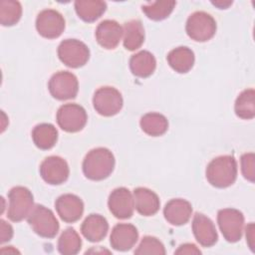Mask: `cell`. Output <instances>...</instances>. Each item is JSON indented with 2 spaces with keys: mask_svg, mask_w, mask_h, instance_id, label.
I'll list each match as a JSON object with an SVG mask.
<instances>
[{
  "mask_svg": "<svg viewBox=\"0 0 255 255\" xmlns=\"http://www.w3.org/2000/svg\"><path fill=\"white\" fill-rule=\"evenodd\" d=\"M13 236L12 226L5 220H0V242L4 243L9 241Z\"/></svg>",
  "mask_w": 255,
  "mask_h": 255,
  "instance_id": "33",
  "label": "cell"
},
{
  "mask_svg": "<svg viewBox=\"0 0 255 255\" xmlns=\"http://www.w3.org/2000/svg\"><path fill=\"white\" fill-rule=\"evenodd\" d=\"M217 222L223 237L231 243L241 239L244 228V216L242 212L234 208L220 209L217 214Z\"/></svg>",
  "mask_w": 255,
  "mask_h": 255,
  "instance_id": "6",
  "label": "cell"
},
{
  "mask_svg": "<svg viewBox=\"0 0 255 255\" xmlns=\"http://www.w3.org/2000/svg\"><path fill=\"white\" fill-rule=\"evenodd\" d=\"M22 6L14 0H2L0 2V23L3 26L15 25L21 18Z\"/></svg>",
  "mask_w": 255,
  "mask_h": 255,
  "instance_id": "29",
  "label": "cell"
},
{
  "mask_svg": "<svg viewBox=\"0 0 255 255\" xmlns=\"http://www.w3.org/2000/svg\"><path fill=\"white\" fill-rule=\"evenodd\" d=\"M109 224L105 217L100 214L89 215L81 226V232L90 242H99L108 233Z\"/></svg>",
  "mask_w": 255,
  "mask_h": 255,
  "instance_id": "19",
  "label": "cell"
},
{
  "mask_svg": "<svg viewBox=\"0 0 255 255\" xmlns=\"http://www.w3.org/2000/svg\"><path fill=\"white\" fill-rule=\"evenodd\" d=\"M134 208L143 216H150L155 214L159 209V198L150 189L144 187H137L133 191Z\"/></svg>",
  "mask_w": 255,
  "mask_h": 255,
  "instance_id": "20",
  "label": "cell"
},
{
  "mask_svg": "<svg viewBox=\"0 0 255 255\" xmlns=\"http://www.w3.org/2000/svg\"><path fill=\"white\" fill-rule=\"evenodd\" d=\"M107 4L101 0H79L75 2L78 16L86 22H94L106 11Z\"/></svg>",
  "mask_w": 255,
  "mask_h": 255,
  "instance_id": "23",
  "label": "cell"
},
{
  "mask_svg": "<svg viewBox=\"0 0 255 255\" xmlns=\"http://www.w3.org/2000/svg\"><path fill=\"white\" fill-rule=\"evenodd\" d=\"M174 253L175 254H200L201 251L194 244L185 243L180 245Z\"/></svg>",
  "mask_w": 255,
  "mask_h": 255,
  "instance_id": "34",
  "label": "cell"
},
{
  "mask_svg": "<svg viewBox=\"0 0 255 255\" xmlns=\"http://www.w3.org/2000/svg\"><path fill=\"white\" fill-rule=\"evenodd\" d=\"M176 2L174 1H155L142 5V11L147 18L154 21H160L169 16Z\"/></svg>",
  "mask_w": 255,
  "mask_h": 255,
  "instance_id": "30",
  "label": "cell"
},
{
  "mask_svg": "<svg viewBox=\"0 0 255 255\" xmlns=\"http://www.w3.org/2000/svg\"><path fill=\"white\" fill-rule=\"evenodd\" d=\"M237 177V162L232 155H221L212 159L206 168L208 182L218 188L234 183Z\"/></svg>",
  "mask_w": 255,
  "mask_h": 255,
  "instance_id": "2",
  "label": "cell"
},
{
  "mask_svg": "<svg viewBox=\"0 0 255 255\" xmlns=\"http://www.w3.org/2000/svg\"><path fill=\"white\" fill-rule=\"evenodd\" d=\"M87 113L85 109L77 104H66L57 112V123L59 127L68 132H77L87 124Z\"/></svg>",
  "mask_w": 255,
  "mask_h": 255,
  "instance_id": "9",
  "label": "cell"
},
{
  "mask_svg": "<svg viewBox=\"0 0 255 255\" xmlns=\"http://www.w3.org/2000/svg\"><path fill=\"white\" fill-rule=\"evenodd\" d=\"M186 33L194 41L210 40L216 32V22L211 15L203 11L192 13L186 22Z\"/></svg>",
  "mask_w": 255,
  "mask_h": 255,
  "instance_id": "5",
  "label": "cell"
},
{
  "mask_svg": "<svg viewBox=\"0 0 255 255\" xmlns=\"http://www.w3.org/2000/svg\"><path fill=\"white\" fill-rule=\"evenodd\" d=\"M122 26L115 20H104L96 30V39L98 43L106 49H115L123 36Z\"/></svg>",
  "mask_w": 255,
  "mask_h": 255,
  "instance_id": "17",
  "label": "cell"
},
{
  "mask_svg": "<svg viewBox=\"0 0 255 255\" xmlns=\"http://www.w3.org/2000/svg\"><path fill=\"white\" fill-rule=\"evenodd\" d=\"M192 231L197 242L204 246L210 247L217 241V232L213 222L204 214L196 213L192 220Z\"/></svg>",
  "mask_w": 255,
  "mask_h": 255,
  "instance_id": "16",
  "label": "cell"
},
{
  "mask_svg": "<svg viewBox=\"0 0 255 255\" xmlns=\"http://www.w3.org/2000/svg\"><path fill=\"white\" fill-rule=\"evenodd\" d=\"M241 170L243 176L254 182L255 179V155L253 152L245 153L241 156Z\"/></svg>",
  "mask_w": 255,
  "mask_h": 255,
  "instance_id": "32",
  "label": "cell"
},
{
  "mask_svg": "<svg viewBox=\"0 0 255 255\" xmlns=\"http://www.w3.org/2000/svg\"><path fill=\"white\" fill-rule=\"evenodd\" d=\"M33 231L44 238H54L59 231V222L54 213L43 205H36L27 217Z\"/></svg>",
  "mask_w": 255,
  "mask_h": 255,
  "instance_id": "4",
  "label": "cell"
},
{
  "mask_svg": "<svg viewBox=\"0 0 255 255\" xmlns=\"http://www.w3.org/2000/svg\"><path fill=\"white\" fill-rule=\"evenodd\" d=\"M191 204L187 200L181 198L169 200L163 209V214L167 222L176 226L187 223L191 217Z\"/></svg>",
  "mask_w": 255,
  "mask_h": 255,
  "instance_id": "18",
  "label": "cell"
},
{
  "mask_svg": "<svg viewBox=\"0 0 255 255\" xmlns=\"http://www.w3.org/2000/svg\"><path fill=\"white\" fill-rule=\"evenodd\" d=\"M93 105L100 115L112 117L122 110L123 98L117 89L113 87H102L95 92Z\"/></svg>",
  "mask_w": 255,
  "mask_h": 255,
  "instance_id": "8",
  "label": "cell"
},
{
  "mask_svg": "<svg viewBox=\"0 0 255 255\" xmlns=\"http://www.w3.org/2000/svg\"><path fill=\"white\" fill-rule=\"evenodd\" d=\"M7 216L14 222H19L28 217L34 208L31 191L24 186L13 187L8 193Z\"/></svg>",
  "mask_w": 255,
  "mask_h": 255,
  "instance_id": "3",
  "label": "cell"
},
{
  "mask_svg": "<svg viewBox=\"0 0 255 255\" xmlns=\"http://www.w3.org/2000/svg\"><path fill=\"white\" fill-rule=\"evenodd\" d=\"M69 166L65 159L60 156H49L40 165V174L49 184L57 185L65 182L69 176Z\"/></svg>",
  "mask_w": 255,
  "mask_h": 255,
  "instance_id": "12",
  "label": "cell"
},
{
  "mask_svg": "<svg viewBox=\"0 0 255 255\" xmlns=\"http://www.w3.org/2000/svg\"><path fill=\"white\" fill-rule=\"evenodd\" d=\"M112 214L119 219L129 218L134 210V198L126 187H119L112 191L108 201Z\"/></svg>",
  "mask_w": 255,
  "mask_h": 255,
  "instance_id": "13",
  "label": "cell"
},
{
  "mask_svg": "<svg viewBox=\"0 0 255 255\" xmlns=\"http://www.w3.org/2000/svg\"><path fill=\"white\" fill-rule=\"evenodd\" d=\"M32 138L37 147L50 149L57 142L58 131L51 124H40L33 128Z\"/></svg>",
  "mask_w": 255,
  "mask_h": 255,
  "instance_id": "25",
  "label": "cell"
},
{
  "mask_svg": "<svg viewBox=\"0 0 255 255\" xmlns=\"http://www.w3.org/2000/svg\"><path fill=\"white\" fill-rule=\"evenodd\" d=\"M235 114L243 120H251L255 116V92L253 89L243 91L235 102Z\"/></svg>",
  "mask_w": 255,
  "mask_h": 255,
  "instance_id": "27",
  "label": "cell"
},
{
  "mask_svg": "<svg viewBox=\"0 0 255 255\" xmlns=\"http://www.w3.org/2000/svg\"><path fill=\"white\" fill-rule=\"evenodd\" d=\"M246 239L250 249L254 252V224L250 223L246 227Z\"/></svg>",
  "mask_w": 255,
  "mask_h": 255,
  "instance_id": "35",
  "label": "cell"
},
{
  "mask_svg": "<svg viewBox=\"0 0 255 255\" xmlns=\"http://www.w3.org/2000/svg\"><path fill=\"white\" fill-rule=\"evenodd\" d=\"M137 239L138 233L133 225L120 223L113 228L110 243L118 251H128L134 246Z\"/></svg>",
  "mask_w": 255,
  "mask_h": 255,
  "instance_id": "15",
  "label": "cell"
},
{
  "mask_svg": "<svg viewBox=\"0 0 255 255\" xmlns=\"http://www.w3.org/2000/svg\"><path fill=\"white\" fill-rule=\"evenodd\" d=\"M81 237L73 228H67L63 231L58 240V250L64 255L77 254L81 250Z\"/></svg>",
  "mask_w": 255,
  "mask_h": 255,
  "instance_id": "28",
  "label": "cell"
},
{
  "mask_svg": "<svg viewBox=\"0 0 255 255\" xmlns=\"http://www.w3.org/2000/svg\"><path fill=\"white\" fill-rule=\"evenodd\" d=\"M115 157L108 148L97 147L90 150L83 161V171L87 178L103 180L114 170Z\"/></svg>",
  "mask_w": 255,
  "mask_h": 255,
  "instance_id": "1",
  "label": "cell"
},
{
  "mask_svg": "<svg viewBox=\"0 0 255 255\" xmlns=\"http://www.w3.org/2000/svg\"><path fill=\"white\" fill-rule=\"evenodd\" d=\"M135 254H165V249L163 244L155 237L145 236L142 238L138 247L134 250Z\"/></svg>",
  "mask_w": 255,
  "mask_h": 255,
  "instance_id": "31",
  "label": "cell"
},
{
  "mask_svg": "<svg viewBox=\"0 0 255 255\" xmlns=\"http://www.w3.org/2000/svg\"><path fill=\"white\" fill-rule=\"evenodd\" d=\"M169 66L177 73H187L194 64V54L187 47H177L167 55Z\"/></svg>",
  "mask_w": 255,
  "mask_h": 255,
  "instance_id": "22",
  "label": "cell"
},
{
  "mask_svg": "<svg viewBox=\"0 0 255 255\" xmlns=\"http://www.w3.org/2000/svg\"><path fill=\"white\" fill-rule=\"evenodd\" d=\"M51 95L60 101L74 99L79 90L77 77L67 71H60L52 76L48 84Z\"/></svg>",
  "mask_w": 255,
  "mask_h": 255,
  "instance_id": "10",
  "label": "cell"
},
{
  "mask_svg": "<svg viewBox=\"0 0 255 255\" xmlns=\"http://www.w3.org/2000/svg\"><path fill=\"white\" fill-rule=\"evenodd\" d=\"M124 30V46L128 51L138 49L144 41V30L138 20H130L127 22Z\"/></svg>",
  "mask_w": 255,
  "mask_h": 255,
  "instance_id": "24",
  "label": "cell"
},
{
  "mask_svg": "<svg viewBox=\"0 0 255 255\" xmlns=\"http://www.w3.org/2000/svg\"><path fill=\"white\" fill-rule=\"evenodd\" d=\"M156 67L154 56L148 51H140L129 60V68L132 74L139 78H146L150 76Z\"/></svg>",
  "mask_w": 255,
  "mask_h": 255,
  "instance_id": "21",
  "label": "cell"
},
{
  "mask_svg": "<svg viewBox=\"0 0 255 255\" xmlns=\"http://www.w3.org/2000/svg\"><path fill=\"white\" fill-rule=\"evenodd\" d=\"M212 4H214L215 6L223 9V8H227L229 5L232 4V1H215V2H212Z\"/></svg>",
  "mask_w": 255,
  "mask_h": 255,
  "instance_id": "36",
  "label": "cell"
},
{
  "mask_svg": "<svg viewBox=\"0 0 255 255\" xmlns=\"http://www.w3.org/2000/svg\"><path fill=\"white\" fill-rule=\"evenodd\" d=\"M140 128L148 135L158 136L163 134L168 128L166 118L158 113H148L141 117Z\"/></svg>",
  "mask_w": 255,
  "mask_h": 255,
  "instance_id": "26",
  "label": "cell"
},
{
  "mask_svg": "<svg viewBox=\"0 0 255 255\" xmlns=\"http://www.w3.org/2000/svg\"><path fill=\"white\" fill-rule=\"evenodd\" d=\"M55 207L61 219L68 223L78 221L84 212V203L80 197L74 194H63L58 197Z\"/></svg>",
  "mask_w": 255,
  "mask_h": 255,
  "instance_id": "14",
  "label": "cell"
},
{
  "mask_svg": "<svg viewBox=\"0 0 255 255\" xmlns=\"http://www.w3.org/2000/svg\"><path fill=\"white\" fill-rule=\"evenodd\" d=\"M36 29L38 33L45 38H58L65 29V19L58 11L45 9L37 16Z\"/></svg>",
  "mask_w": 255,
  "mask_h": 255,
  "instance_id": "11",
  "label": "cell"
},
{
  "mask_svg": "<svg viewBox=\"0 0 255 255\" xmlns=\"http://www.w3.org/2000/svg\"><path fill=\"white\" fill-rule=\"evenodd\" d=\"M58 57L66 66L80 68L88 62L90 51L85 43L76 39H67L60 43Z\"/></svg>",
  "mask_w": 255,
  "mask_h": 255,
  "instance_id": "7",
  "label": "cell"
}]
</instances>
